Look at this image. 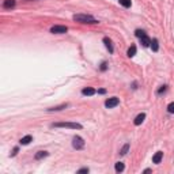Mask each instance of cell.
Returning a JSON list of instances; mask_svg holds the SVG:
<instances>
[{"instance_id":"3957f363","label":"cell","mask_w":174,"mask_h":174,"mask_svg":"<svg viewBox=\"0 0 174 174\" xmlns=\"http://www.w3.org/2000/svg\"><path fill=\"white\" fill-rule=\"evenodd\" d=\"M135 34H136L137 38H140V41H142V44H143V46H150V45H151V40H150L148 36L146 34V31L136 30L135 31Z\"/></svg>"},{"instance_id":"8992f818","label":"cell","mask_w":174,"mask_h":174,"mask_svg":"<svg viewBox=\"0 0 174 174\" xmlns=\"http://www.w3.org/2000/svg\"><path fill=\"white\" fill-rule=\"evenodd\" d=\"M118 103H120V100H118L117 97H112V98L106 100L105 106H106V107H109V109H112V107H116Z\"/></svg>"},{"instance_id":"44dd1931","label":"cell","mask_w":174,"mask_h":174,"mask_svg":"<svg viewBox=\"0 0 174 174\" xmlns=\"http://www.w3.org/2000/svg\"><path fill=\"white\" fill-rule=\"evenodd\" d=\"M78 173H88V169L83 167V169H80V170H78Z\"/></svg>"},{"instance_id":"ffe728a7","label":"cell","mask_w":174,"mask_h":174,"mask_svg":"<svg viewBox=\"0 0 174 174\" xmlns=\"http://www.w3.org/2000/svg\"><path fill=\"white\" fill-rule=\"evenodd\" d=\"M167 110H169V113H174V102H171V103L167 106Z\"/></svg>"},{"instance_id":"ac0fdd59","label":"cell","mask_w":174,"mask_h":174,"mask_svg":"<svg viewBox=\"0 0 174 174\" xmlns=\"http://www.w3.org/2000/svg\"><path fill=\"white\" fill-rule=\"evenodd\" d=\"M151 48H152L154 52L158 50V48H159V46H158V40H152V41H151Z\"/></svg>"},{"instance_id":"7c38bea8","label":"cell","mask_w":174,"mask_h":174,"mask_svg":"<svg viewBox=\"0 0 174 174\" xmlns=\"http://www.w3.org/2000/svg\"><path fill=\"white\" fill-rule=\"evenodd\" d=\"M14 6H15V0H4V3H3L4 8H13Z\"/></svg>"},{"instance_id":"e0dca14e","label":"cell","mask_w":174,"mask_h":174,"mask_svg":"<svg viewBox=\"0 0 174 174\" xmlns=\"http://www.w3.org/2000/svg\"><path fill=\"white\" fill-rule=\"evenodd\" d=\"M123 170H124V163H123V162H117V163H116V171L120 173V171H123Z\"/></svg>"},{"instance_id":"52a82bcc","label":"cell","mask_w":174,"mask_h":174,"mask_svg":"<svg viewBox=\"0 0 174 174\" xmlns=\"http://www.w3.org/2000/svg\"><path fill=\"white\" fill-rule=\"evenodd\" d=\"M162 158H163V152H162V151H158V152H156L155 155L152 156V162H154V163H156V165H158V163H161Z\"/></svg>"},{"instance_id":"d6986e66","label":"cell","mask_w":174,"mask_h":174,"mask_svg":"<svg viewBox=\"0 0 174 174\" xmlns=\"http://www.w3.org/2000/svg\"><path fill=\"white\" fill-rule=\"evenodd\" d=\"M128 150H129V144H125L124 147L121 148V151H120V154H121V155H125V154L128 152Z\"/></svg>"},{"instance_id":"9a60e30c","label":"cell","mask_w":174,"mask_h":174,"mask_svg":"<svg viewBox=\"0 0 174 174\" xmlns=\"http://www.w3.org/2000/svg\"><path fill=\"white\" fill-rule=\"evenodd\" d=\"M67 103H63V105H60V106H56V107H50V109H48L49 112H57V110H61V109H65L67 107Z\"/></svg>"},{"instance_id":"cb8c5ba5","label":"cell","mask_w":174,"mask_h":174,"mask_svg":"<svg viewBox=\"0 0 174 174\" xmlns=\"http://www.w3.org/2000/svg\"><path fill=\"white\" fill-rule=\"evenodd\" d=\"M101 69H102V71H105V69H106V63H102V65H101Z\"/></svg>"},{"instance_id":"8fae6325","label":"cell","mask_w":174,"mask_h":174,"mask_svg":"<svg viewBox=\"0 0 174 174\" xmlns=\"http://www.w3.org/2000/svg\"><path fill=\"white\" fill-rule=\"evenodd\" d=\"M33 140V137L30 136V135H27V136H23L22 139H20V144L22 146H26V144H29Z\"/></svg>"},{"instance_id":"603a6c76","label":"cell","mask_w":174,"mask_h":174,"mask_svg":"<svg viewBox=\"0 0 174 174\" xmlns=\"http://www.w3.org/2000/svg\"><path fill=\"white\" fill-rule=\"evenodd\" d=\"M165 90H166V86H162L161 88H159V91H158V94H161V93H163V91H165Z\"/></svg>"},{"instance_id":"4fadbf2b","label":"cell","mask_w":174,"mask_h":174,"mask_svg":"<svg viewBox=\"0 0 174 174\" xmlns=\"http://www.w3.org/2000/svg\"><path fill=\"white\" fill-rule=\"evenodd\" d=\"M127 55H128V57H133V56H135V55H136V46H135V45H132L129 49H128Z\"/></svg>"},{"instance_id":"9c48e42d","label":"cell","mask_w":174,"mask_h":174,"mask_svg":"<svg viewBox=\"0 0 174 174\" xmlns=\"http://www.w3.org/2000/svg\"><path fill=\"white\" fill-rule=\"evenodd\" d=\"M103 44H105V46L107 48V50L110 52V53H113V45H112V41L109 40L107 37L103 38Z\"/></svg>"},{"instance_id":"7a4b0ae2","label":"cell","mask_w":174,"mask_h":174,"mask_svg":"<svg viewBox=\"0 0 174 174\" xmlns=\"http://www.w3.org/2000/svg\"><path fill=\"white\" fill-rule=\"evenodd\" d=\"M52 127L56 128H71V129H82V125L78 123H55Z\"/></svg>"},{"instance_id":"2e32d148","label":"cell","mask_w":174,"mask_h":174,"mask_svg":"<svg viewBox=\"0 0 174 174\" xmlns=\"http://www.w3.org/2000/svg\"><path fill=\"white\" fill-rule=\"evenodd\" d=\"M118 1H120V4H121L123 7H125V8L130 7V4H132V3H130V0H118Z\"/></svg>"},{"instance_id":"5bb4252c","label":"cell","mask_w":174,"mask_h":174,"mask_svg":"<svg viewBox=\"0 0 174 174\" xmlns=\"http://www.w3.org/2000/svg\"><path fill=\"white\" fill-rule=\"evenodd\" d=\"M45 156H48V152H46V151H38L34 158L38 161V159H42V158H45Z\"/></svg>"},{"instance_id":"30bf717a","label":"cell","mask_w":174,"mask_h":174,"mask_svg":"<svg viewBox=\"0 0 174 174\" xmlns=\"http://www.w3.org/2000/svg\"><path fill=\"white\" fill-rule=\"evenodd\" d=\"M82 94H83V95H94V94H95V90H94L93 87H86V88L82 90Z\"/></svg>"},{"instance_id":"277c9868","label":"cell","mask_w":174,"mask_h":174,"mask_svg":"<svg viewBox=\"0 0 174 174\" xmlns=\"http://www.w3.org/2000/svg\"><path fill=\"white\" fill-rule=\"evenodd\" d=\"M68 31V27L67 26H60V25H56L53 27H50V33L52 34H64Z\"/></svg>"},{"instance_id":"7402d4cb","label":"cell","mask_w":174,"mask_h":174,"mask_svg":"<svg viewBox=\"0 0 174 174\" xmlns=\"http://www.w3.org/2000/svg\"><path fill=\"white\" fill-rule=\"evenodd\" d=\"M16 152H18V147H15V148L13 150V152H11V156H15V155H16Z\"/></svg>"},{"instance_id":"5b68a950","label":"cell","mask_w":174,"mask_h":174,"mask_svg":"<svg viewBox=\"0 0 174 174\" xmlns=\"http://www.w3.org/2000/svg\"><path fill=\"white\" fill-rule=\"evenodd\" d=\"M72 146H74V148L76 150H82L84 147V142H83V139L80 136H75L72 139Z\"/></svg>"},{"instance_id":"ba28073f","label":"cell","mask_w":174,"mask_h":174,"mask_svg":"<svg viewBox=\"0 0 174 174\" xmlns=\"http://www.w3.org/2000/svg\"><path fill=\"white\" fill-rule=\"evenodd\" d=\"M144 118H146V114H144V113H140V114H137L136 118H135V125H140L144 121Z\"/></svg>"},{"instance_id":"6da1fadb","label":"cell","mask_w":174,"mask_h":174,"mask_svg":"<svg viewBox=\"0 0 174 174\" xmlns=\"http://www.w3.org/2000/svg\"><path fill=\"white\" fill-rule=\"evenodd\" d=\"M74 20L79 22V23H88V25H93V23H98V20L95 18H93L91 15H87V14H76L72 16Z\"/></svg>"}]
</instances>
